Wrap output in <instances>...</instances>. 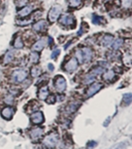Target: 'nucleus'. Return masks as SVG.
Wrapping results in <instances>:
<instances>
[{"label":"nucleus","mask_w":132,"mask_h":149,"mask_svg":"<svg viewBox=\"0 0 132 149\" xmlns=\"http://www.w3.org/2000/svg\"><path fill=\"white\" fill-rule=\"evenodd\" d=\"M13 114H14V109L10 107H4V109L1 110V116L3 117L4 119H6V120H10L12 118V116H13Z\"/></svg>","instance_id":"9"},{"label":"nucleus","mask_w":132,"mask_h":149,"mask_svg":"<svg viewBox=\"0 0 132 149\" xmlns=\"http://www.w3.org/2000/svg\"><path fill=\"white\" fill-rule=\"evenodd\" d=\"M28 0H16V6L17 7H23L27 4Z\"/></svg>","instance_id":"30"},{"label":"nucleus","mask_w":132,"mask_h":149,"mask_svg":"<svg viewBox=\"0 0 132 149\" xmlns=\"http://www.w3.org/2000/svg\"><path fill=\"white\" fill-rule=\"evenodd\" d=\"M101 88H102V86L100 85V84H98V83L92 84V85L88 88V92H86V97H92V95H95V93H97Z\"/></svg>","instance_id":"10"},{"label":"nucleus","mask_w":132,"mask_h":149,"mask_svg":"<svg viewBox=\"0 0 132 149\" xmlns=\"http://www.w3.org/2000/svg\"><path fill=\"white\" fill-rule=\"evenodd\" d=\"M75 22V18L71 14H66L60 19V24H63V25H74Z\"/></svg>","instance_id":"6"},{"label":"nucleus","mask_w":132,"mask_h":149,"mask_svg":"<svg viewBox=\"0 0 132 149\" xmlns=\"http://www.w3.org/2000/svg\"><path fill=\"white\" fill-rule=\"evenodd\" d=\"M46 102H47V103L48 104H53V103H55L56 102V95H48L47 97V98H46Z\"/></svg>","instance_id":"27"},{"label":"nucleus","mask_w":132,"mask_h":149,"mask_svg":"<svg viewBox=\"0 0 132 149\" xmlns=\"http://www.w3.org/2000/svg\"><path fill=\"white\" fill-rule=\"evenodd\" d=\"M48 68H49V70H50V71H54V66H53V65L52 64H49V65H48Z\"/></svg>","instance_id":"36"},{"label":"nucleus","mask_w":132,"mask_h":149,"mask_svg":"<svg viewBox=\"0 0 132 149\" xmlns=\"http://www.w3.org/2000/svg\"><path fill=\"white\" fill-rule=\"evenodd\" d=\"M30 61L32 63H37L39 61V54L37 52H33L30 54Z\"/></svg>","instance_id":"22"},{"label":"nucleus","mask_w":132,"mask_h":149,"mask_svg":"<svg viewBox=\"0 0 132 149\" xmlns=\"http://www.w3.org/2000/svg\"><path fill=\"white\" fill-rule=\"evenodd\" d=\"M78 61H76V58H72L71 60L65 65V70H66L67 72H69V73H72V72L76 71V69H78Z\"/></svg>","instance_id":"4"},{"label":"nucleus","mask_w":132,"mask_h":149,"mask_svg":"<svg viewBox=\"0 0 132 149\" xmlns=\"http://www.w3.org/2000/svg\"><path fill=\"white\" fill-rule=\"evenodd\" d=\"M40 73H41V70L40 68H38V67H33V68L31 69V74H32V77H34V78L39 77Z\"/></svg>","instance_id":"23"},{"label":"nucleus","mask_w":132,"mask_h":149,"mask_svg":"<svg viewBox=\"0 0 132 149\" xmlns=\"http://www.w3.org/2000/svg\"><path fill=\"white\" fill-rule=\"evenodd\" d=\"M61 53V50L60 49H56V50H54V51L52 52V55H51V58L52 59H56V58L58 57V55Z\"/></svg>","instance_id":"31"},{"label":"nucleus","mask_w":132,"mask_h":149,"mask_svg":"<svg viewBox=\"0 0 132 149\" xmlns=\"http://www.w3.org/2000/svg\"><path fill=\"white\" fill-rule=\"evenodd\" d=\"M48 95H49V91H48L47 86L41 88L39 90V93H38V97H39L40 100H46Z\"/></svg>","instance_id":"15"},{"label":"nucleus","mask_w":132,"mask_h":149,"mask_svg":"<svg viewBox=\"0 0 132 149\" xmlns=\"http://www.w3.org/2000/svg\"><path fill=\"white\" fill-rule=\"evenodd\" d=\"M81 51V56H83V62L88 63V62H90L92 60L93 55L92 49H90V48H83Z\"/></svg>","instance_id":"7"},{"label":"nucleus","mask_w":132,"mask_h":149,"mask_svg":"<svg viewBox=\"0 0 132 149\" xmlns=\"http://www.w3.org/2000/svg\"><path fill=\"white\" fill-rule=\"evenodd\" d=\"M132 102V95L131 93H125L123 95V100H122V105H129Z\"/></svg>","instance_id":"18"},{"label":"nucleus","mask_w":132,"mask_h":149,"mask_svg":"<svg viewBox=\"0 0 132 149\" xmlns=\"http://www.w3.org/2000/svg\"><path fill=\"white\" fill-rule=\"evenodd\" d=\"M79 105H80V103L76 102L69 103L68 107H67L66 111L68 112V113H73V112H75V111H76V109L79 107Z\"/></svg>","instance_id":"16"},{"label":"nucleus","mask_w":132,"mask_h":149,"mask_svg":"<svg viewBox=\"0 0 132 149\" xmlns=\"http://www.w3.org/2000/svg\"><path fill=\"white\" fill-rule=\"evenodd\" d=\"M43 134V128L37 127V128H33L30 131V137L32 140H38Z\"/></svg>","instance_id":"11"},{"label":"nucleus","mask_w":132,"mask_h":149,"mask_svg":"<svg viewBox=\"0 0 132 149\" xmlns=\"http://www.w3.org/2000/svg\"><path fill=\"white\" fill-rule=\"evenodd\" d=\"M32 11H33L32 6H25L23 9H21V10L18 12V16L19 17L24 18V17H26V16H28Z\"/></svg>","instance_id":"14"},{"label":"nucleus","mask_w":132,"mask_h":149,"mask_svg":"<svg viewBox=\"0 0 132 149\" xmlns=\"http://www.w3.org/2000/svg\"><path fill=\"white\" fill-rule=\"evenodd\" d=\"M114 72L113 71H108V72H106V73H105L104 74V79L105 81H111L112 79L114 78Z\"/></svg>","instance_id":"21"},{"label":"nucleus","mask_w":132,"mask_h":149,"mask_svg":"<svg viewBox=\"0 0 132 149\" xmlns=\"http://www.w3.org/2000/svg\"><path fill=\"white\" fill-rule=\"evenodd\" d=\"M47 43H48V38H46V37L41 38V39L36 43L34 46H33V50H34L35 52L42 51V50L44 49V47L47 45Z\"/></svg>","instance_id":"8"},{"label":"nucleus","mask_w":132,"mask_h":149,"mask_svg":"<svg viewBox=\"0 0 132 149\" xmlns=\"http://www.w3.org/2000/svg\"><path fill=\"white\" fill-rule=\"evenodd\" d=\"M58 141V136L56 134H53L51 133L50 135H48L46 139L44 140V144L45 145H50V146H53V145H56Z\"/></svg>","instance_id":"12"},{"label":"nucleus","mask_w":132,"mask_h":149,"mask_svg":"<svg viewBox=\"0 0 132 149\" xmlns=\"http://www.w3.org/2000/svg\"><path fill=\"white\" fill-rule=\"evenodd\" d=\"M97 145V143L95 141H90L88 144H86V148L88 149H90V148H94L95 146Z\"/></svg>","instance_id":"33"},{"label":"nucleus","mask_w":132,"mask_h":149,"mask_svg":"<svg viewBox=\"0 0 132 149\" xmlns=\"http://www.w3.org/2000/svg\"><path fill=\"white\" fill-rule=\"evenodd\" d=\"M83 0H69V8H78L81 5Z\"/></svg>","instance_id":"19"},{"label":"nucleus","mask_w":132,"mask_h":149,"mask_svg":"<svg viewBox=\"0 0 132 149\" xmlns=\"http://www.w3.org/2000/svg\"><path fill=\"white\" fill-rule=\"evenodd\" d=\"M104 1H110V0H104Z\"/></svg>","instance_id":"37"},{"label":"nucleus","mask_w":132,"mask_h":149,"mask_svg":"<svg viewBox=\"0 0 132 149\" xmlns=\"http://www.w3.org/2000/svg\"><path fill=\"white\" fill-rule=\"evenodd\" d=\"M76 59H78L79 61L81 62V63H83V56H81V50H78V51L76 52Z\"/></svg>","instance_id":"32"},{"label":"nucleus","mask_w":132,"mask_h":149,"mask_svg":"<svg viewBox=\"0 0 132 149\" xmlns=\"http://www.w3.org/2000/svg\"><path fill=\"white\" fill-rule=\"evenodd\" d=\"M102 22V19L100 17H98L97 15H93L92 16V23L95 24V25H98V24H100Z\"/></svg>","instance_id":"28"},{"label":"nucleus","mask_w":132,"mask_h":149,"mask_svg":"<svg viewBox=\"0 0 132 149\" xmlns=\"http://www.w3.org/2000/svg\"><path fill=\"white\" fill-rule=\"evenodd\" d=\"M102 68L101 67H97V68H94V69H92V71H90V74H93V76H97V74H101L102 73Z\"/></svg>","instance_id":"26"},{"label":"nucleus","mask_w":132,"mask_h":149,"mask_svg":"<svg viewBox=\"0 0 132 149\" xmlns=\"http://www.w3.org/2000/svg\"><path fill=\"white\" fill-rule=\"evenodd\" d=\"M55 88H56V90L59 93L65 92V90H66V88H67V83L64 77L58 76L57 78L55 79Z\"/></svg>","instance_id":"1"},{"label":"nucleus","mask_w":132,"mask_h":149,"mask_svg":"<svg viewBox=\"0 0 132 149\" xmlns=\"http://www.w3.org/2000/svg\"><path fill=\"white\" fill-rule=\"evenodd\" d=\"M122 43H123V41H122L121 39H117L116 41H114L113 45H112V47H113V50L114 51H116V50L119 49V47L122 45Z\"/></svg>","instance_id":"25"},{"label":"nucleus","mask_w":132,"mask_h":149,"mask_svg":"<svg viewBox=\"0 0 132 149\" xmlns=\"http://www.w3.org/2000/svg\"><path fill=\"white\" fill-rule=\"evenodd\" d=\"M61 10H62V8H61V6H59V5L52 7V9L50 10L49 14H48L50 22H55V21L57 20L58 17L60 16V14H61Z\"/></svg>","instance_id":"2"},{"label":"nucleus","mask_w":132,"mask_h":149,"mask_svg":"<svg viewBox=\"0 0 132 149\" xmlns=\"http://www.w3.org/2000/svg\"><path fill=\"white\" fill-rule=\"evenodd\" d=\"M14 47L16 48V49H21V48L23 47V42H22V39H21V37H17L15 40V42H14Z\"/></svg>","instance_id":"24"},{"label":"nucleus","mask_w":132,"mask_h":149,"mask_svg":"<svg viewBox=\"0 0 132 149\" xmlns=\"http://www.w3.org/2000/svg\"><path fill=\"white\" fill-rule=\"evenodd\" d=\"M50 149H52V148H50Z\"/></svg>","instance_id":"38"},{"label":"nucleus","mask_w":132,"mask_h":149,"mask_svg":"<svg viewBox=\"0 0 132 149\" xmlns=\"http://www.w3.org/2000/svg\"><path fill=\"white\" fill-rule=\"evenodd\" d=\"M46 27H47V23L45 20H40L33 25V29H34L35 31H37V32H41V31L45 30Z\"/></svg>","instance_id":"13"},{"label":"nucleus","mask_w":132,"mask_h":149,"mask_svg":"<svg viewBox=\"0 0 132 149\" xmlns=\"http://www.w3.org/2000/svg\"><path fill=\"white\" fill-rule=\"evenodd\" d=\"M112 42H113V37L111 35H105L104 39H102V45L105 47L110 46L112 44Z\"/></svg>","instance_id":"17"},{"label":"nucleus","mask_w":132,"mask_h":149,"mask_svg":"<svg viewBox=\"0 0 132 149\" xmlns=\"http://www.w3.org/2000/svg\"><path fill=\"white\" fill-rule=\"evenodd\" d=\"M26 78H27V73L23 70H17L12 74V79L16 83H22Z\"/></svg>","instance_id":"3"},{"label":"nucleus","mask_w":132,"mask_h":149,"mask_svg":"<svg viewBox=\"0 0 132 149\" xmlns=\"http://www.w3.org/2000/svg\"><path fill=\"white\" fill-rule=\"evenodd\" d=\"M31 121L35 124H41L44 121V114L42 111H37L34 112L33 114H31Z\"/></svg>","instance_id":"5"},{"label":"nucleus","mask_w":132,"mask_h":149,"mask_svg":"<svg viewBox=\"0 0 132 149\" xmlns=\"http://www.w3.org/2000/svg\"><path fill=\"white\" fill-rule=\"evenodd\" d=\"M4 102L6 103H8V104H11V103L13 102V97H12V95H9V97H7L5 100H4Z\"/></svg>","instance_id":"34"},{"label":"nucleus","mask_w":132,"mask_h":149,"mask_svg":"<svg viewBox=\"0 0 132 149\" xmlns=\"http://www.w3.org/2000/svg\"><path fill=\"white\" fill-rule=\"evenodd\" d=\"M110 149H126V144L123 142H120L116 145H114L113 147H111Z\"/></svg>","instance_id":"29"},{"label":"nucleus","mask_w":132,"mask_h":149,"mask_svg":"<svg viewBox=\"0 0 132 149\" xmlns=\"http://www.w3.org/2000/svg\"><path fill=\"white\" fill-rule=\"evenodd\" d=\"M130 3H131V0H125V2H124V4H125V6H127V7L130 6Z\"/></svg>","instance_id":"35"},{"label":"nucleus","mask_w":132,"mask_h":149,"mask_svg":"<svg viewBox=\"0 0 132 149\" xmlns=\"http://www.w3.org/2000/svg\"><path fill=\"white\" fill-rule=\"evenodd\" d=\"M13 58H14L13 53H12L11 51L7 52L6 54H5V56H4L3 63H4V64H9V63H10V62L12 61V60H13Z\"/></svg>","instance_id":"20"}]
</instances>
